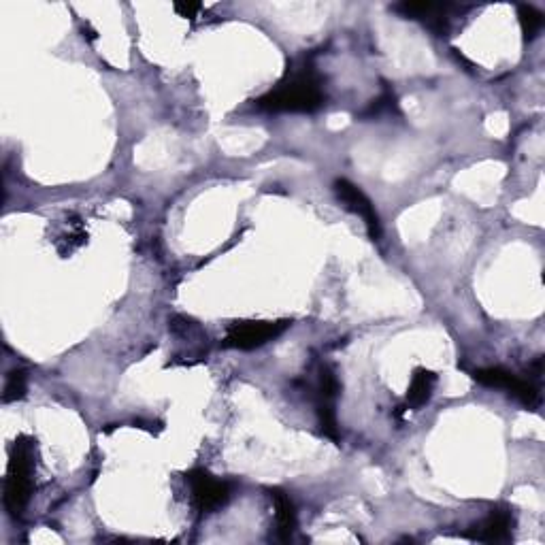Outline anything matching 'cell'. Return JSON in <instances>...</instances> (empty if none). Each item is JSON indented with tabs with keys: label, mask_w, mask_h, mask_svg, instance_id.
Returning a JSON list of instances; mask_svg holds the SVG:
<instances>
[{
	"label": "cell",
	"mask_w": 545,
	"mask_h": 545,
	"mask_svg": "<svg viewBox=\"0 0 545 545\" xmlns=\"http://www.w3.org/2000/svg\"><path fill=\"white\" fill-rule=\"evenodd\" d=\"M290 326L288 320H277V322H269V320H252V322H237L230 326L228 335L224 339L226 348H235V350H243L250 352L256 348H262L264 343H269L273 339H277L279 335L284 333V330Z\"/></svg>",
	"instance_id": "cell-3"
},
{
	"label": "cell",
	"mask_w": 545,
	"mask_h": 545,
	"mask_svg": "<svg viewBox=\"0 0 545 545\" xmlns=\"http://www.w3.org/2000/svg\"><path fill=\"white\" fill-rule=\"evenodd\" d=\"M32 475H35L32 443H28L26 439L15 441L5 480V505L13 518L22 516V511L32 497V488H35V477Z\"/></svg>",
	"instance_id": "cell-2"
},
{
	"label": "cell",
	"mask_w": 545,
	"mask_h": 545,
	"mask_svg": "<svg viewBox=\"0 0 545 545\" xmlns=\"http://www.w3.org/2000/svg\"><path fill=\"white\" fill-rule=\"evenodd\" d=\"M473 379L477 384L488 386V388H497L505 390L509 394H514L520 403L526 407H537L539 405V390L533 382L528 379H520L518 375L509 373L501 367H488V369H475Z\"/></svg>",
	"instance_id": "cell-4"
},
{
	"label": "cell",
	"mask_w": 545,
	"mask_h": 545,
	"mask_svg": "<svg viewBox=\"0 0 545 545\" xmlns=\"http://www.w3.org/2000/svg\"><path fill=\"white\" fill-rule=\"evenodd\" d=\"M186 480L192 490L194 505L203 511V514H213L220 507H224L230 499V486L226 482H220L211 473L196 469L186 475Z\"/></svg>",
	"instance_id": "cell-5"
},
{
	"label": "cell",
	"mask_w": 545,
	"mask_h": 545,
	"mask_svg": "<svg viewBox=\"0 0 545 545\" xmlns=\"http://www.w3.org/2000/svg\"><path fill=\"white\" fill-rule=\"evenodd\" d=\"M518 15H520V24H522V32H524V37H526L528 41L535 39V37L539 35L541 26H543V18H541V13H539L537 9H533V7H526V5H522V7H520V11H518Z\"/></svg>",
	"instance_id": "cell-12"
},
{
	"label": "cell",
	"mask_w": 545,
	"mask_h": 545,
	"mask_svg": "<svg viewBox=\"0 0 545 545\" xmlns=\"http://www.w3.org/2000/svg\"><path fill=\"white\" fill-rule=\"evenodd\" d=\"M26 384H28V375L26 371L22 369H15L9 373L7 377V386H5V403H13V401H20L24 399L26 394Z\"/></svg>",
	"instance_id": "cell-11"
},
{
	"label": "cell",
	"mask_w": 545,
	"mask_h": 545,
	"mask_svg": "<svg viewBox=\"0 0 545 545\" xmlns=\"http://www.w3.org/2000/svg\"><path fill=\"white\" fill-rule=\"evenodd\" d=\"M335 192L339 196V201L348 207L350 211H354L356 216H360L367 224V230L371 239H379L382 237V222H379V216L375 211V205L371 203V198L362 192L358 186H354L352 181L348 179H337L335 181Z\"/></svg>",
	"instance_id": "cell-7"
},
{
	"label": "cell",
	"mask_w": 545,
	"mask_h": 545,
	"mask_svg": "<svg viewBox=\"0 0 545 545\" xmlns=\"http://www.w3.org/2000/svg\"><path fill=\"white\" fill-rule=\"evenodd\" d=\"M339 379L333 373V369L322 367L320 369V379H318V418H320V426L326 437H330L333 441H339V424H337V411H335V403L339 396Z\"/></svg>",
	"instance_id": "cell-6"
},
{
	"label": "cell",
	"mask_w": 545,
	"mask_h": 545,
	"mask_svg": "<svg viewBox=\"0 0 545 545\" xmlns=\"http://www.w3.org/2000/svg\"><path fill=\"white\" fill-rule=\"evenodd\" d=\"M435 384H437V375L433 371L416 369L407 390V405L411 409H420L422 405H426L428 401H431Z\"/></svg>",
	"instance_id": "cell-10"
},
{
	"label": "cell",
	"mask_w": 545,
	"mask_h": 545,
	"mask_svg": "<svg viewBox=\"0 0 545 545\" xmlns=\"http://www.w3.org/2000/svg\"><path fill=\"white\" fill-rule=\"evenodd\" d=\"M175 11L181 18H194V13L201 11V5H175Z\"/></svg>",
	"instance_id": "cell-13"
},
{
	"label": "cell",
	"mask_w": 545,
	"mask_h": 545,
	"mask_svg": "<svg viewBox=\"0 0 545 545\" xmlns=\"http://www.w3.org/2000/svg\"><path fill=\"white\" fill-rule=\"evenodd\" d=\"M271 499L275 503L277 535H279V539H282V541H288V539H292V535L296 531V524H299V520H296L294 503L290 501V497H286V494L279 492V490L271 492Z\"/></svg>",
	"instance_id": "cell-9"
},
{
	"label": "cell",
	"mask_w": 545,
	"mask_h": 545,
	"mask_svg": "<svg viewBox=\"0 0 545 545\" xmlns=\"http://www.w3.org/2000/svg\"><path fill=\"white\" fill-rule=\"evenodd\" d=\"M326 101L322 77L311 64L301 66L279 81L277 88L258 98V107L267 111H290V113H311L318 111Z\"/></svg>",
	"instance_id": "cell-1"
},
{
	"label": "cell",
	"mask_w": 545,
	"mask_h": 545,
	"mask_svg": "<svg viewBox=\"0 0 545 545\" xmlns=\"http://www.w3.org/2000/svg\"><path fill=\"white\" fill-rule=\"evenodd\" d=\"M511 531H514V516L507 509H497L490 511L480 524H475L469 537L482 543H505L511 539Z\"/></svg>",
	"instance_id": "cell-8"
}]
</instances>
